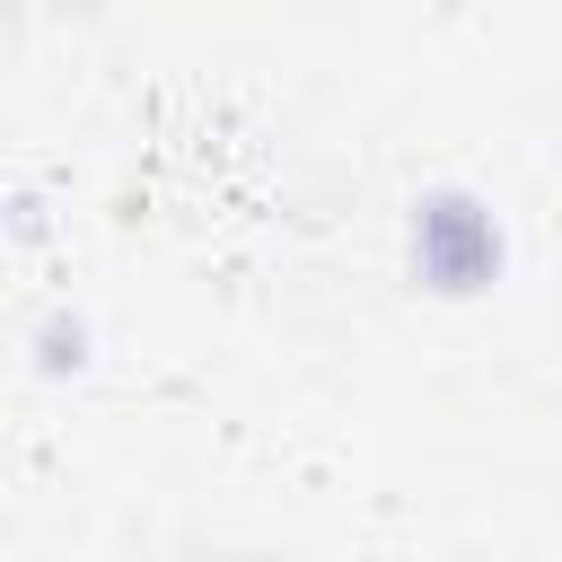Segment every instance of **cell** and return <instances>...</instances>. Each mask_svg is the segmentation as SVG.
Listing matches in <instances>:
<instances>
[{
	"mask_svg": "<svg viewBox=\"0 0 562 562\" xmlns=\"http://www.w3.org/2000/svg\"><path fill=\"white\" fill-rule=\"evenodd\" d=\"M509 272V228L474 184H422L404 202V281L430 299H483Z\"/></svg>",
	"mask_w": 562,
	"mask_h": 562,
	"instance_id": "cell-1",
	"label": "cell"
}]
</instances>
